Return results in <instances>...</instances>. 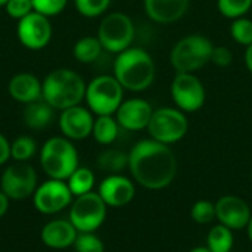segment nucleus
<instances>
[{
    "label": "nucleus",
    "instance_id": "f3484780",
    "mask_svg": "<svg viewBox=\"0 0 252 252\" xmlns=\"http://www.w3.org/2000/svg\"><path fill=\"white\" fill-rule=\"evenodd\" d=\"M97 193L100 195V198L108 207L121 208L133 201L136 195V188L133 182L126 176L109 174L100 182Z\"/></svg>",
    "mask_w": 252,
    "mask_h": 252
},
{
    "label": "nucleus",
    "instance_id": "7ed1b4c3",
    "mask_svg": "<svg viewBox=\"0 0 252 252\" xmlns=\"http://www.w3.org/2000/svg\"><path fill=\"white\" fill-rule=\"evenodd\" d=\"M41 83V99L46 100L55 111H63L66 108L81 105L84 100L87 84L74 69L56 68L50 71Z\"/></svg>",
    "mask_w": 252,
    "mask_h": 252
},
{
    "label": "nucleus",
    "instance_id": "4c0bfd02",
    "mask_svg": "<svg viewBox=\"0 0 252 252\" xmlns=\"http://www.w3.org/2000/svg\"><path fill=\"white\" fill-rule=\"evenodd\" d=\"M245 65H247L248 71L252 74V44L247 46V50H245Z\"/></svg>",
    "mask_w": 252,
    "mask_h": 252
},
{
    "label": "nucleus",
    "instance_id": "f8f14e48",
    "mask_svg": "<svg viewBox=\"0 0 252 252\" xmlns=\"http://www.w3.org/2000/svg\"><path fill=\"white\" fill-rule=\"evenodd\" d=\"M171 96L183 112L199 111L207 99L202 81L193 72H177L171 83Z\"/></svg>",
    "mask_w": 252,
    "mask_h": 252
},
{
    "label": "nucleus",
    "instance_id": "2f4dec72",
    "mask_svg": "<svg viewBox=\"0 0 252 252\" xmlns=\"http://www.w3.org/2000/svg\"><path fill=\"white\" fill-rule=\"evenodd\" d=\"M230 34L233 40L242 46L252 44V21L245 16L233 19L230 25Z\"/></svg>",
    "mask_w": 252,
    "mask_h": 252
},
{
    "label": "nucleus",
    "instance_id": "4468645a",
    "mask_svg": "<svg viewBox=\"0 0 252 252\" xmlns=\"http://www.w3.org/2000/svg\"><path fill=\"white\" fill-rule=\"evenodd\" d=\"M93 124V112L86 106L77 105L61 111L59 128L69 140H84L92 136Z\"/></svg>",
    "mask_w": 252,
    "mask_h": 252
},
{
    "label": "nucleus",
    "instance_id": "dca6fc26",
    "mask_svg": "<svg viewBox=\"0 0 252 252\" xmlns=\"http://www.w3.org/2000/svg\"><path fill=\"white\" fill-rule=\"evenodd\" d=\"M154 109L151 103L140 97H133L128 100H123L120 108L115 112V118L124 130L128 131H140L148 128L149 121L152 118Z\"/></svg>",
    "mask_w": 252,
    "mask_h": 252
},
{
    "label": "nucleus",
    "instance_id": "c756f323",
    "mask_svg": "<svg viewBox=\"0 0 252 252\" xmlns=\"http://www.w3.org/2000/svg\"><path fill=\"white\" fill-rule=\"evenodd\" d=\"M190 219L198 224H210L216 220V204L211 201H198L190 208Z\"/></svg>",
    "mask_w": 252,
    "mask_h": 252
},
{
    "label": "nucleus",
    "instance_id": "7c9ffc66",
    "mask_svg": "<svg viewBox=\"0 0 252 252\" xmlns=\"http://www.w3.org/2000/svg\"><path fill=\"white\" fill-rule=\"evenodd\" d=\"M74 250L75 252H105V245L94 232H78Z\"/></svg>",
    "mask_w": 252,
    "mask_h": 252
},
{
    "label": "nucleus",
    "instance_id": "a19ab883",
    "mask_svg": "<svg viewBox=\"0 0 252 252\" xmlns=\"http://www.w3.org/2000/svg\"><path fill=\"white\" fill-rule=\"evenodd\" d=\"M9 0H0V7H4V4L7 3Z\"/></svg>",
    "mask_w": 252,
    "mask_h": 252
},
{
    "label": "nucleus",
    "instance_id": "e433bc0d",
    "mask_svg": "<svg viewBox=\"0 0 252 252\" xmlns=\"http://www.w3.org/2000/svg\"><path fill=\"white\" fill-rule=\"evenodd\" d=\"M9 202H10V199L7 198V195L0 190V219L3 216H6V213L9 210Z\"/></svg>",
    "mask_w": 252,
    "mask_h": 252
},
{
    "label": "nucleus",
    "instance_id": "393cba45",
    "mask_svg": "<svg viewBox=\"0 0 252 252\" xmlns=\"http://www.w3.org/2000/svg\"><path fill=\"white\" fill-rule=\"evenodd\" d=\"M207 248L211 252H230L233 248V233L223 224L214 226L207 236Z\"/></svg>",
    "mask_w": 252,
    "mask_h": 252
},
{
    "label": "nucleus",
    "instance_id": "c9c22d12",
    "mask_svg": "<svg viewBox=\"0 0 252 252\" xmlns=\"http://www.w3.org/2000/svg\"><path fill=\"white\" fill-rule=\"evenodd\" d=\"M10 159V142L0 133V165H4Z\"/></svg>",
    "mask_w": 252,
    "mask_h": 252
},
{
    "label": "nucleus",
    "instance_id": "423d86ee",
    "mask_svg": "<svg viewBox=\"0 0 252 252\" xmlns=\"http://www.w3.org/2000/svg\"><path fill=\"white\" fill-rule=\"evenodd\" d=\"M124 89L114 75L102 74L90 80L86 87L84 100L96 115H114L123 103Z\"/></svg>",
    "mask_w": 252,
    "mask_h": 252
},
{
    "label": "nucleus",
    "instance_id": "a211bd4d",
    "mask_svg": "<svg viewBox=\"0 0 252 252\" xmlns=\"http://www.w3.org/2000/svg\"><path fill=\"white\" fill-rule=\"evenodd\" d=\"M77 235H78V230L74 227V224L69 220L56 219V220L47 221L41 227L40 239L47 248L66 250L69 247H74Z\"/></svg>",
    "mask_w": 252,
    "mask_h": 252
},
{
    "label": "nucleus",
    "instance_id": "a878e982",
    "mask_svg": "<svg viewBox=\"0 0 252 252\" xmlns=\"http://www.w3.org/2000/svg\"><path fill=\"white\" fill-rule=\"evenodd\" d=\"M97 165L103 171L120 174V171L128 167V154L118 149H106L97 157Z\"/></svg>",
    "mask_w": 252,
    "mask_h": 252
},
{
    "label": "nucleus",
    "instance_id": "f704fd0d",
    "mask_svg": "<svg viewBox=\"0 0 252 252\" xmlns=\"http://www.w3.org/2000/svg\"><path fill=\"white\" fill-rule=\"evenodd\" d=\"M233 61V55L229 47L226 46H214L211 53V62L217 66H229Z\"/></svg>",
    "mask_w": 252,
    "mask_h": 252
},
{
    "label": "nucleus",
    "instance_id": "c85d7f7f",
    "mask_svg": "<svg viewBox=\"0 0 252 252\" xmlns=\"http://www.w3.org/2000/svg\"><path fill=\"white\" fill-rule=\"evenodd\" d=\"M77 12L84 18H97L111 6V0H74Z\"/></svg>",
    "mask_w": 252,
    "mask_h": 252
},
{
    "label": "nucleus",
    "instance_id": "6e6552de",
    "mask_svg": "<svg viewBox=\"0 0 252 252\" xmlns=\"http://www.w3.org/2000/svg\"><path fill=\"white\" fill-rule=\"evenodd\" d=\"M146 130L149 131L151 139L165 145H173L186 136L189 130V121L185 112L179 108L176 109L164 106L154 111Z\"/></svg>",
    "mask_w": 252,
    "mask_h": 252
},
{
    "label": "nucleus",
    "instance_id": "ddd939ff",
    "mask_svg": "<svg viewBox=\"0 0 252 252\" xmlns=\"http://www.w3.org/2000/svg\"><path fill=\"white\" fill-rule=\"evenodd\" d=\"M52 34L53 30L50 19L35 10L19 19L16 25V37L28 50L44 49L50 43Z\"/></svg>",
    "mask_w": 252,
    "mask_h": 252
},
{
    "label": "nucleus",
    "instance_id": "79ce46f5",
    "mask_svg": "<svg viewBox=\"0 0 252 252\" xmlns=\"http://www.w3.org/2000/svg\"><path fill=\"white\" fill-rule=\"evenodd\" d=\"M251 180H252V171H251Z\"/></svg>",
    "mask_w": 252,
    "mask_h": 252
},
{
    "label": "nucleus",
    "instance_id": "9d476101",
    "mask_svg": "<svg viewBox=\"0 0 252 252\" xmlns=\"http://www.w3.org/2000/svg\"><path fill=\"white\" fill-rule=\"evenodd\" d=\"M37 186V173L28 162L13 161L4 168L0 177V190L10 201H22L32 196Z\"/></svg>",
    "mask_w": 252,
    "mask_h": 252
},
{
    "label": "nucleus",
    "instance_id": "bb28decb",
    "mask_svg": "<svg viewBox=\"0 0 252 252\" xmlns=\"http://www.w3.org/2000/svg\"><path fill=\"white\" fill-rule=\"evenodd\" d=\"M37 154V142L31 136H18L10 143V158L18 162H28Z\"/></svg>",
    "mask_w": 252,
    "mask_h": 252
},
{
    "label": "nucleus",
    "instance_id": "4be33fe9",
    "mask_svg": "<svg viewBox=\"0 0 252 252\" xmlns=\"http://www.w3.org/2000/svg\"><path fill=\"white\" fill-rule=\"evenodd\" d=\"M120 133V124L112 115H99L94 118L92 136L100 145H111Z\"/></svg>",
    "mask_w": 252,
    "mask_h": 252
},
{
    "label": "nucleus",
    "instance_id": "ea45409f",
    "mask_svg": "<svg viewBox=\"0 0 252 252\" xmlns=\"http://www.w3.org/2000/svg\"><path fill=\"white\" fill-rule=\"evenodd\" d=\"M189 252H211L207 247H196V248H193V250H190Z\"/></svg>",
    "mask_w": 252,
    "mask_h": 252
},
{
    "label": "nucleus",
    "instance_id": "b1692460",
    "mask_svg": "<svg viewBox=\"0 0 252 252\" xmlns=\"http://www.w3.org/2000/svg\"><path fill=\"white\" fill-rule=\"evenodd\" d=\"M94 182H96V177H94L93 171L87 167H78L66 180L74 198L80 196V195H86L89 192H93Z\"/></svg>",
    "mask_w": 252,
    "mask_h": 252
},
{
    "label": "nucleus",
    "instance_id": "412c9836",
    "mask_svg": "<svg viewBox=\"0 0 252 252\" xmlns=\"http://www.w3.org/2000/svg\"><path fill=\"white\" fill-rule=\"evenodd\" d=\"M24 123L31 130H43L49 127L55 118V109L43 99L25 105Z\"/></svg>",
    "mask_w": 252,
    "mask_h": 252
},
{
    "label": "nucleus",
    "instance_id": "5701e85b",
    "mask_svg": "<svg viewBox=\"0 0 252 252\" xmlns=\"http://www.w3.org/2000/svg\"><path fill=\"white\" fill-rule=\"evenodd\" d=\"M103 47L97 37L86 35L77 40V43L72 47V55L81 63H92L100 56Z\"/></svg>",
    "mask_w": 252,
    "mask_h": 252
},
{
    "label": "nucleus",
    "instance_id": "72a5a7b5",
    "mask_svg": "<svg viewBox=\"0 0 252 252\" xmlns=\"http://www.w3.org/2000/svg\"><path fill=\"white\" fill-rule=\"evenodd\" d=\"M4 10L10 18L19 21L31 12H34V7L31 0H9L4 4Z\"/></svg>",
    "mask_w": 252,
    "mask_h": 252
},
{
    "label": "nucleus",
    "instance_id": "aec40b11",
    "mask_svg": "<svg viewBox=\"0 0 252 252\" xmlns=\"http://www.w3.org/2000/svg\"><path fill=\"white\" fill-rule=\"evenodd\" d=\"M146 15L158 24H173L185 16L189 0H143Z\"/></svg>",
    "mask_w": 252,
    "mask_h": 252
},
{
    "label": "nucleus",
    "instance_id": "6ab92c4d",
    "mask_svg": "<svg viewBox=\"0 0 252 252\" xmlns=\"http://www.w3.org/2000/svg\"><path fill=\"white\" fill-rule=\"evenodd\" d=\"M7 92L13 100L28 105L41 99L43 83L31 72H18L9 80Z\"/></svg>",
    "mask_w": 252,
    "mask_h": 252
},
{
    "label": "nucleus",
    "instance_id": "20e7f679",
    "mask_svg": "<svg viewBox=\"0 0 252 252\" xmlns=\"http://www.w3.org/2000/svg\"><path fill=\"white\" fill-rule=\"evenodd\" d=\"M40 165L49 179L66 182L80 167L78 151L65 136H53L40 149Z\"/></svg>",
    "mask_w": 252,
    "mask_h": 252
},
{
    "label": "nucleus",
    "instance_id": "39448f33",
    "mask_svg": "<svg viewBox=\"0 0 252 252\" xmlns=\"http://www.w3.org/2000/svg\"><path fill=\"white\" fill-rule=\"evenodd\" d=\"M214 44L202 34H189L180 38L170 53L171 65L177 72H193L211 62Z\"/></svg>",
    "mask_w": 252,
    "mask_h": 252
},
{
    "label": "nucleus",
    "instance_id": "473e14b6",
    "mask_svg": "<svg viewBox=\"0 0 252 252\" xmlns=\"http://www.w3.org/2000/svg\"><path fill=\"white\" fill-rule=\"evenodd\" d=\"M31 1L34 10L47 18L62 13L68 4V0H31Z\"/></svg>",
    "mask_w": 252,
    "mask_h": 252
},
{
    "label": "nucleus",
    "instance_id": "f257e3e1",
    "mask_svg": "<svg viewBox=\"0 0 252 252\" xmlns=\"http://www.w3.org/2000/svg\"><path fill=\"white\" fill-rule=\"evenodd\" d=\"M128 170L142 188L161 190L176 179L177 159L170 145L143 139L128 152Z\"/></svg>",
    "mask_w": 252,
    "mask_h": 252
},
{
    "label": "nucleus",
    "instance_id": "2eb2a0df",
    "mask_svg": "<svg viewBox=\"0 0 252 252\" xmlns=\"http://www.w3.org/2000/svg\"><path fill=\"white\" fill-rule=\"evenodd\" d=\"M251 216L250 205L239 196L226 195L216 202V219L230 230L245 229Z\"/></svg>",
    "mask_w": 252,
    "mask_h": 252
},
{
    "label": "nucleus",
    "instance_id": "f03ea898",
    "mask_svg": "<svg viewBox=\"0 0 252 252\" xmlns=\"http://www.w3.org/2000/svg\"><path fill=\"white\" fill-rule=\"evenodd\" d=\"M155 62L152 56L140 47H128L118 53L114 62V77L124 90L143 92L155 80Z\"/></svg>",
    "mask_w": 252,
    "mask_h": 252
},
{
    "label": "nucleus",
    "instance_id": "9b49d317",
    "mask_svg": "<svg viewBox=\"0 0 252 252\" xmlns=\"http://www.w3.org/2000/svg\"><path fill=\"white\" fill-rule=\"evenodd\" d=\"M74 201V195L65 180L49 179L37 186L32 195L34 208L44 214L53 216L63 211Z\"/></svg>",
    "mask_w": 252,
    "mask_h": 252
},
{
    "label": "nucleus",
    "instance_id": "0eeeda50",
    "mask_svg": "<svg viewBox=\"0 0 252 252\" xmlns=\"http://www.w3.org/2000/svg\"><path fill=\"white\" fill-rule=\"evenodd\" d=\"M134 32V24L128 15L123 12H111L100 21L96 37L99 38L103 50L118 55L131 47Z\"/></svg>",
    "mask_w": 252,
    "mask_h": 252
},
{
    "label": "nucleus",
    "instance_id": "58836bf2",
    "mask_svg": "<svg viewBox=\"0 0 252 252\" xmlns=\"http://www.w3.org/2000/svg\"><path fill=\"white\" fill-rule=\"evenodd\" d=\"M247 233H248V238H250V241L252 242V216L251 219H250V221H248V224H247Z\"/></svg>",
    "mask_w": 252,
    "mask_h": 252
},
{
    "label": "nucleus",
    "instance_id": "1a4fd4ad",
    "mask_svg": "<svg viewBox=\"0 0 252 252\" xmlns=\"http://www.w3.org/2000/svg\"><path fill=\"white\" fill-rule=\"evenodd\" d=\"M106 208L97 192L75 196L69 205V221L78 232H94L105 223Z\"/></svg>",
    "mask_w": 252,
    "mask_h": 252
},
{
    "label": "nucleus",
    "instance_id": "cd10ccee",
    "mask_svg": "<svg viewBox=\"0 0 252 252\" xmlns=\"http://www.w3.org/2000/svg\"><path fill=\"white\" fill-rule=\"evenodd\" d=\"M220 13L230 19L245 16L252 7V0H217Z\"/></svg>",
    "mask_w": 252,
    "mask_h": 252
}]
</instances>
